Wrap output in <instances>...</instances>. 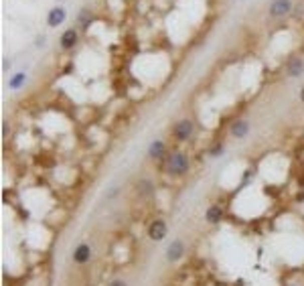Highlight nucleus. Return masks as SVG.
<instances>
[{"instance_id": "obj_1", "label": "nucleus", "mask_w": 304, "mask_h": 286, "mask_svg": "<svg viewBox=\"0 0 304 286\" xmlns=\"http://www.w3.org/2000/svg\"><path fill=\"white\" fill-rule=\"evenodd\" d=\"M189 169H191V161L187 153H173L167 159V173L171 177H183L189 173Z\"/></svg>"}, {"instance_id": "obj_2", "label": "nucleus", "mask_w": 304, "mask_h": 286, "mask_svg": "<svg viewBox=\"0 0 304 286\" xmlns=\"http://www.w3.org/2000/svg\"><path fill=\"white\" fill-rule=\"evenodd\" d=\"M193 132H195V124H193L191 120H187V118L179 120V122L173 126V138H175L177 142H187V140H191Z\"/></svg>"}, {"instance_id": "obj_3", "label": "nucleus", "mask_w": 304, "mask_h": 286, "mask_svg": "<svg viewBox=\"0 0 304 286\" xmlns=\"http://www.w3.org/2000/svg\"><path fill=\"white\" fill-rule=\"evenodd\" d=\"M146 233H148V240H152V242H163L165 237H167V233H169V225H167L165 219L159 217V219H155V221H150Z\"/></svg>"}, {"instance_id": "obj_4", "label": "nucleus", "mask_w": 304, "mask_h": 286, "mask_svg": "<svg viewBox=\"0 0 304 286\" xmlns=\"http://www.w3.org/2000/svg\"><path fill=\"white\" fill-rule=\"evenodd\" d=\"M292 11V0H272L268 7V15L272 19H284Z\"/></svg>"}, {"instance_id": "obj_5", "label": "nucleus", "mask_w": 304, "mask_h": 286, "mask_svg": "<svg viewBox=\"0 0 304 286\" xmlns=\"http://www.w3.org/2000/svg\"><path fill=\"white\" fill-rule=\"evenodd\" d=\"M77 43H79V33H77V29H67V31L61 35V39H59V45H61L63 51H73L75 47H77Z\"/></svg>"}, {"instance_id": "obj_6", "label": "nucleus", "mask_w": 304, "mask_h": 286, "mask_svg": "<svg viewBox=\"0 0 304 286\" xmlns=\"http://www.w3.org/2000/svg\"><path fill=\"white\" fill-rule=\"evenodd\" d=\"M185 252H187V248H185V244H183V240H173L171 244H169V248H167V262H179L183 256H185Z\"/></svg>"}, {"instance_id": "obj_7", "label": "nucleus", "mask_w": 304, "mask_h": 286, "mask_svg": "<svg viewBox=\"0 0 304 286\" xmlns=\"http://www.w3.org/2000/svg\"><path fill=\"white\" fill-rule=\"evenodd\" d=\"M65 19H67V11L63 7H55V9H51L49 15H47V25L51 29H57L65 23Z\"/></svg>"}, {"instance_id": "obj_8", "label": "nucleus", "mask_w": 304, "mask_h": 286, "mask_svg": "<svg viewBox=\"0 0 304 286\" xmlns=\"http://www.w3.org/2000/svg\"><path fill=\"white\" fill-rule=\"evenodd\" d=\"M91 260V246L89 244H79L75 250H73V262L83 266Z\"/></svg>"}, {"instance_id": "obj_9", "label": "nucleus", "mask_w": 304, "mask_h": 286, "mask_svg": "<svg viewBox=\"0 0 304 286\" xmlns=\"http://www.w3.org/2000/svg\"><path fill=\"white\" fill-rule=\"evenodd\" d=\"M286 75L292 77V79L304 75V59L302 57H292L288 61V65H286Z\"/></svg>"}, {"instance_id": "obj_10", "label": "nucleus", "mask_w": 304, "mask_h": 286, "mask_svg": "<svg viewBox=\"0 0 304 286\" xmlns=\"http://www.w3.org/2000/svg\"><path fill=\"white\" fill-rule=\"evenodd\" d=\"M223 217H225V211L221 205H209L205 211V221L209 225H217L219 221H223Z\"/></svg>"}, {"instance_id": "obj_11", "label": "nucleus", "mask_w": 304, "mask_h": 286, "mask_svg": "<svg viewBox=\"0 0 304 286\" xmlns=\"http://www.w3.org/2000/svg\"><path fill=\"white\" fill-rule=\"evenodd\" d=\"M165 155H167V145H165L163 140L150 142V147H148V157H150L152 161H161V159H165Z\"/></svg>"}, {"instance_id": "obj_12", "label": "nucleus", "mask_w": 304, "mask_h": 286, "mask_svg": "<svg viewBox=\"0 0 304 286\" xmlns=\"http://www.w3.org/2000/svg\"><path fill=\"white\" fill-rule=\"evenodd\" d=\"M155 183H152L150 179H140L138 183H136V193H138V197H152L155 195Z\"/></svg>"}, {"instance_id": "obj_13", "label": "nucleus", "mask_w": 304, "mask_h": 286, "mask_svg": "<svg viewBox=\"0 0 304 286\" xmlns=\"http://www.w3.org/2000/svg\"><path fill=\"white\" fill-rule=\"evenodd\" d=\"M229 132H231V136H235V138H245V136L249 134V122H247V120H235V122L231 124V128H229Z\"/></svg>"}, {"instance_id": "obj_14", "label": "nucleus", "mask_w": 304, "mask_h": 286, "mask_svg": "<svg viewBox=\"0 0 304 286\" xmlns=\"http://www.w3.org/2000/svg\"><path fill=\"white\" fill-rule=\"evenodd\" d=\"M91 23H93V13H91L89 9H81L79 15H77V27H79L81 31H87Z\"/></svg>"}, {"instance_id": "obj_15", "label": "nucleus", "mask_w": 304, "mask_h": 286, "mask_svg": "<svg viewBox=\"0 0 304 286\" xmlns=\"http://www.w3.org/2000/svg\"><path fill=\"white\" fill-rule=\"evenodd\" d=\"M25 83H27V73H23V71L9 77V89H13V91H19Z\"/></svg>"}, {"instance_id": "obj_16", "label": "nucleus", "mask_w": 304, "mask_h": 286, "mask_svg": "<svg viewBox=\"0 0 304 286\" xmlns=\"http://www.w3.org/2000/svg\"><path fill=\"white\" fill-rule=\"evenodd\" d=\"M223 151H225L223 142H217V145H213V147H211V151H209V157H211V159H217V157H221V155H223Z\"/></svg>"}, {"instance_id": "obj_17", "label": "nucleus", "mask_w": 304, "mask_h": 286, "mask_svg": "<svg viewBox=\"0 0 304 286\" xmlns=\"http://www.w3.org/2000/svg\"><path fill=\"white\" fill-rule=\"evenodd\" d=\"M45 41H47V39H45V35H41V37H37V39H35V45H37V47H45V45H47Z\"/></svg>"}, {"instance_id": "obj_18", "label": "nucleus", "mask_w": 304, "mask_h": 286, "mask_svg": "<svg viewBox=\"0 0 304 286\" xmlns=\"http://www.w3.org/2000/svg\"><path fill=\"white\" fill-rule=\"evenodd\" d=\"M108 286H128V284H126V282H124L122 278H116V280H112V282H110Z\"/></svg>"}, {"instance_id": "obj_19", "label": "nucleus", "mask_w": 304, "mask_h": 286, "mask_svg": "<svg viewBox=\"0 0 304 286\" xmlns=\"http://www.w3.org/2000/svg\"><path fill=\"white\" fill-rule=\"evenodd\" d=\"M300 100H302V102H304V87H302V89H300Z\"/></svg>"}, {"instance_id": "obj_20", "label": "nucleus", "mask_w": 304, "mask_h": 286, "mask_svg": "<svg viewBox=\"0 0 304 286\" xmlns=\"http://www.w3.org/2000/svg\"><path fill=\"white\" fill-rule=\"evenodd\" d=\"M284 286H296V284H284Z\"/></svg>"}]
</instances>
